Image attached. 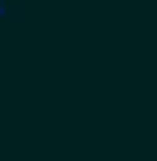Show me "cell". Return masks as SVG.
Wrapping results in <instances>:
<instances>
[{
  "label": "cell",
  "instance_id": "6da1fadb",
  "mask_svg": "<svg viewBox=\"0 0 157 161\" xmlns=\"http://www.w3.org/2000/svg\"><path fill=\"white\" fill-rule=\"evenodd\" d=\"M21 13H25L21 0H0V21H17Z\"/></svg>",
  "mask_w": 157,
  "mask_h": 161
}]
</instances>
